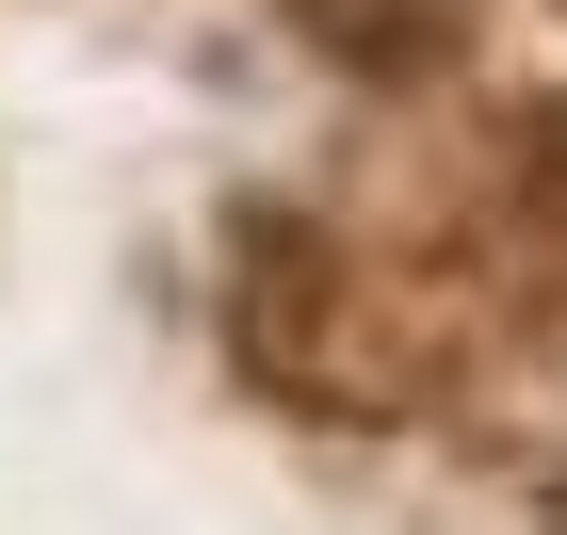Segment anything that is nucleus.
<instances>
[{"label": "nucleus", "instance_id": "nucleus-1", "mask_svg": "<svg viewBox=\"0 0 567 535\" xmlns=\"http://www.w3.org/2000/svg\"><path fill=\"white\" fill-rule=\"evenodd\" d=\"M244 357H260L276 390L341 405V422H390V373L357 357V276L308 227H244Z\"/></svg>", "mask_w": 567, "mask_h": 535}, {"label": "nucleus", "instance_id": "nucleus-2", "mask_svg": "<svg viewBox=\"0 0 567 535\" xmlns=\"http://www.w3.org/2000/svg\"><path fill=\"white\" fill-rule=\"evenodd\" d=\"M292 33L341 65V82H437L471 49V0H292Z\"/></svg>", "mask_w": 567, "mask_h": 535}, {"label": "nucleus", "instance_id": "nucleus-3", "mask_svg": "<svg viewBox=\"0 0 567 535\" xmlns=\"http://www.w3.org/2000/svg\"><path fill=\"white\" fill-rule=\"evenodd\" d=\"M519 212H535V244L567 260V97H535V114H519Z\"/></svg>", "mask_w": 567, "mask_h": 535}, {"label": "nucleus", "instance_id": "nucleus-4", "mask_svg": "<svg viewBox=\"0 0 567 535\" xmlns=\"http://www.w3.org/2000/svg\"><path fill=\"white\" fill-rule=\"evenodd\" d=\"M551 535H567V471H551Z\"/></svg>", "mask_w": 567, "mask_h": 535}]
</instances>
